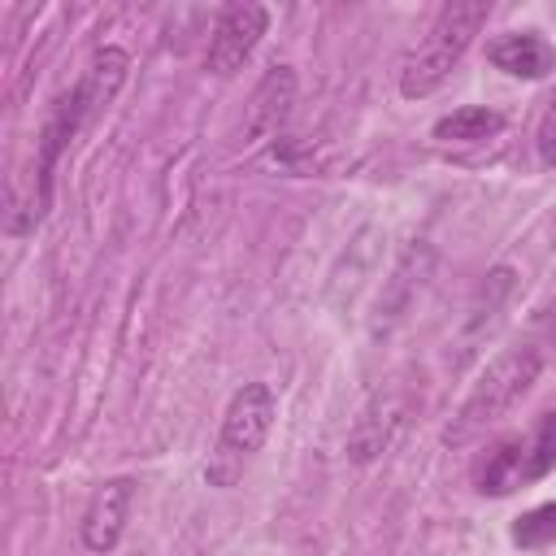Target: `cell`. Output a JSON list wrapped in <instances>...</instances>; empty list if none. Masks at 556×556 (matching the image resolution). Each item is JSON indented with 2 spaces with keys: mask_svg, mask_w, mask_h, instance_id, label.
Instances as JSON below:
<instances>
[{
  "mask_svg": "<svg viewBox=\"0 0 556 556\" xmlns=\"http://www.w3.org/2000/svg\"><path fill=\"white\" fill-rule=\"evenodd\" d=\"M539 369H543V352L534 343H513L504 348L482 374L478 382L469 387V395L460 400L452 426H447V443L452 447H469L473 439H482L495 421H504L513 413L517 400H526V391L539 382Z\"/></svg>",
  "mask_w": 556,
  "mask_h": 556,
  "instance_id": "1",
  "label": "cell"
},
{
  "mask_svg": "<svg viewBox=\"0 0 556 556\" xmlns=\"http://www.w3.org/2000/svg\"><path fill=\"white\" fill-rule=\"evenodd\" d=\"M486 17H491V4L486 0H452V4H443L439 17H434V26L426 30V39L404 56V65H400V91L408 100L430 96L452 74V65L469 52V43L486 26Z\"/></svg>",
  "mask_w": 556,
  "mask_h": 556,
  "instance_id": "2",
  "label": "cell"
},
{
  "mask_svg": "<svg viewBox=\"0 0 556 556\" xmlns=\"http://www.w3.org/2000/svg\"><path fill=\"white\" fill-rule=\"evenodd\" d=\"M274 391L265 382H243L230 404H226V417H222V434H217V452H213V465H208V478L217 486L235 482L239 465L265 443L269 426H274Z\"/></svg>",
  "mask_w": 556,
  "mask_h": 556,
  "instance_id": "3",
  "label": "cell"
},
{
  "mask_svg": "<svg viewBox=\"0 0 556 556\" xmlns=\"http://www.w3.org/2000/svg\"><path fill=\"white\" fill-rule=\"evenodd\" d=\"M556 465V413H543L530 434H513L491 447L486 465L478 469L482 495H508L534 478H543Z\"/></svg>",
  "mask_w": 556,
  "mask_h": 556,
  "instance_id": "4",
  "label": "cell"
},
{
  "mask_svg": "<svg viewBox=\"0 0 556 556\" xmlns=\"http://www.w3.org/2000/svg\"><path fill=\"white\" fill-rule=\"evenodd\" d=\"M265 26H269V9H265V4H252V0H243V4H226V9L217 13V22H213L208 70L222 74V78L239 74L243 61L252 56V48L261 43Z\"/></svg>",
  "mask_w": 556,
  "mask_h": 556,
  "instance_id": "5",
  "label": "cell"
},
{
  "mask_svg": "<svg viewBox=\"0 0 556 556\" xmlns=\"http://www.w3.org/2000/svg\"><path fill=\"white\" fill-rule=\"evenodd\" d=\"M130 500H135V482L130 478H109L91 491L87 508H83V547L87 552H113L122 530H126V517H130Z\"/></svg>",
  "mask_w": 556,
  "mask_h": 556,
  "instance_id": "6",
  "label": "cell"
},
{
  "mask_svg": "<svg viewBox=\"0 0 556 556\" xmlns=\"http://www.w3.org/2000/svg\"><path fill=\"white\" fill-rule=\"evenodd\" d=\"M291 104H295V70H291V65L265 70V78L256 83V91H252V100H248V113H243V139H248V143L274 139V135L287 126Z\"/></svg>",
  "mask_w": 556,
  "mask_h": 556,
  "instance_id": "7",
  "label": "cell"
},
{
  "mask_svg": "<svg viewBox=\"0 0 556 556\" xmlns=\"http://www.w3.org/2000/svg\"><path fill=\"white\" fill-rule=\"evenodd\" d=\"M486 56H491L495 70H504V74H513V78H543V74H552V65H556L552 43H547L543 35H534V30L500 35V39L486 48Z\"/></svg>",
  "mask_w": 556,
  "mask_h": 556,
  "instance_id": "8",
  "label": "cell"
},
{
  "mask_svg": "<svg viewBox=\"0 0 556 556\" xmlns=\"http://www.w3.org/2000/svg\"><path fill=\"white\" fill-rule=\"evenodd\" d=\"M500 126H504V117L495 109L465 104V109H456V113H447V117L434 122V139H443V143H473V139L495 135Z\"/></svg>",
  "mask_w": 556,
  "mask_h": 556,
  "instance_id": "9",
  "label": "cell"
},
{
  "mask_svg": "<svg viewBox=\"0 0 556 556\" xmlns=\"http://www.w3.org/2000/svg\"><path fill=\"white\" fill-rule=\"evenodd\" d=\"M552 539H556V500L543 504V508L521 513L517 526H513V543H517V547H543V543H552Z\"/></svg>",
  "mask_w": 556,
  "mask_h": 556,
  "instance_id": "10",
  "label": "cell"
},
{
  "mask_svg": "<svg viewBox=\"0 0 556 556\" xmlns=\"http://www.w3.org/2000/svg\"><path fill=\"white\" fill-rule=\"evenodd\" d=\"M534 143H539V161H543V165H556V100H552L547 113L539 117V135H534Z\"/></svg>",
  "mask_w": 556,
  "mask_h": 556,
  "instance_id": "11",
  "label": "cell"
}]
</instances>
